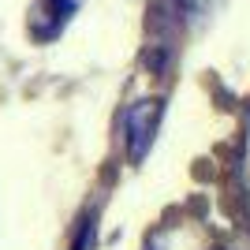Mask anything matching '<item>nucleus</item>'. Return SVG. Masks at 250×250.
<instances>
[{"label":"nucleus","mask_w":250,"mask_h":250,"mask_svg":"<svg viewBox=\"0 0 250 250\" xmlns=\"http://www.w3.org/2000/svg\"><path fill=\"white\" fill-rule=\"evenodd\" d=\"M157 116H161V101H138L124 112V131H127V153L131 161H142L153 142V131H157Z\"/></svg>","instance_id":"1"},{"label":"nucleus","mask_w":250,"mask_h":250,"mask_svg":"<svg viewBox=\"0 0 250 250\" xmlns=\"http://www.w3.org/2000/svg\"><path fill=\"white\" fill-rule=\"evenodd\" d=\"M83 0H38L30 8V34L34 42H52L60 38V30L71 22V15L79 11Z\"/></svg>","instance_id":"2"}]
</instances>
